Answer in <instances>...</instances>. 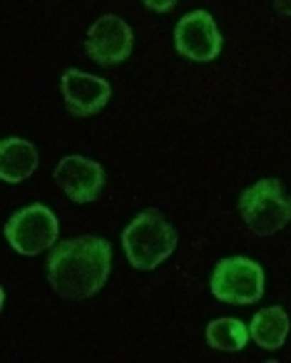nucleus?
Masks as SVG:
<instances>
[{"mask_svg": "<svg viewBox=\"0 0 291 363\" xmlns=\"http://www.w3.org/2000/svg\"><path fill=\"white\" fill-rule=\"evenodd\" d=\"M150 11H157V13H167V11H172V8L180 3V0H142Z\"/></svg>", "mask_w": 291, "mask_h": 363, "instance_id": "13", "label": "nucleus"}, {"mask_svg": "<svg viewBox=\"0 0 291 363\" xmlns=\"http://www.w3.org/2000/svg\"><path fill=\"white\" fill-rule=\"evenodd\" d=\"M60 224L45 204H31L16 212L6 224V239L23 257H38L57 244Z\"/></svg>", "mask_w": 291, "mask_h": 363, "instance_id": "4", "label": "nucleus"}, {"mask_svg": "<svg viewBox=\"0 0 291 363\" xmlns=\"http://www.w3.org/2000/svg\"><path fill=\"white\" fill-rule=\"evenodd\" d=\"M112 269V247L107 239L75 237L53 249L48 259V281L65 301H85L105 286Z\"/></svg>", "mask_w": 291, "mask_h": 363, "instance_id": "1", "label": "nucleus"}, {"mask_svg": "<svg viewBox=\"0 0 291 363\" xmlns=\"http://www.w3.org/2000/svg\"><path fill=\"white\" fill-rule=\"evenodd\" d=\"M122 247L132 267L152 272L175 254L177 229L157 209H145L122 232Z\"/></svg>", "mask_w": 291, "mask_h": 363, "instance_id": "2", "label": "nucleus"}, {"mask_svg": "<svg viewBox=\"0 0 291 363\" xmlns=\"http://www.w3.org/2000/svg\"><path fill=\"white\" fill-rule=\"evenodd\" d=\"M219 301L249 306L264 296V269L246 257H229L216 264L209 284Z\"/></svg>", "mask_w": 291, "mask_h": 363, "instance_id": "5", "label": "nucleus"}, {"mask_svg": "<svg viewBox=\"0 0 291 363\" xmlns=\"http://www.w3.org/2000/svg\"><path fill=\"white\" fill-rule=\"evenodd\" d=\"M38 162L40 157L33 142L21 140V137H6L0 142V177L8 184L26 182L38 169Z\"/></svg>", "mask_w": 291, "mask_h": 363, "instance_id": "10", "label": "nucleus"}, {"mask_svg": "<svg viewBox=\"0 0 291 363\" xmlns=\"http://www.w3.org/2000/svg\"><path fill=\"white\" fill-rule=\"evenodd\" d=\"M60 90L65 97L67 112L72 117H92L107 105L112 97V87L107 80L95 77L82 70H65L60 80Z\"/></svg>", "mask_w": 291, "mask_h": 363, "instance_id": "9", "label": "nucleus"}, {"mask_svg": "<svg viewBox=\"0 0 291 363\" xmlns=\"http://www.w3.org/2000/svg\"><path fill=\"white\" fill-rule=\"evenodd\" d=\"M249 328L239 321V318H214V321L207 326V343L216 351H241L249 341Z\"/></svg>", "mask_w": 291, "mask_h": 363, "instance_id": "12", "label": "nucleus"}, {"mask_svg": "<svg viewBox=\"0 0 291 363\" xmlns=\"http://www.w3.org/2000/svg\"><path fill=\"white\" fill-rule=\"evenodd\" d=\"M175 48L182 57L212 62L221 52V33L207 11H192L175 28Z\"/></svg>", "mask_w": 291, "mask_h": 363, "instance_id": "7", "label": "nucleus"}, {"mask_svg": "<svg viewBox=\"0 0 291 363\" xmlns=\"http://www.w3.org/2000/svg\"><path fill=\"white\" fill-rule=\"evenodd\" d=\"M55 184L77 204L95 202L97 194L105 187V169L95 160L80 155L62 157L53 172Z\"/></svg>", "mask_w": 291, "mask_h": 363, "instance_id": "8", "label": "nucleus"}, {"mask_svg": "<svg viewBox=\"0 0 291 363\" xmlns=\"http://www.w3.org/2000/svg\"><path fill=\"white\" fill-rule=\"evenodd\" d=\"M246 229L256 237H271L291 222V197L279 179H259L239 197Z\"/></svg>", "mask_w": 291, "mask_h": 363, "instance_id": "3", "label": "nucleus"}, {"mask_svg": "<svg viewBox=\"0 0 291 363\" xmlns=\"http://www.w3.org/2000/svg\"><path fill=\"white\" fill-rule=\"evenodd\" d=\"M249 336L256 346L266 348V351H276V348L284 346L286 336H289V313L281 306L261 308L251 318Z\"/></svg>", "mask_w": 291, "mask_h": 363, "instance_id": "11", "label": "nucleus"}, {"mask_svg": "<svg viewBox=\"0 0 291 363\" xmlns=\"http://www.w3.org/2000/svg\"><path fill=\"white\" fill-rule=\"evenodd\" d=\"M132 45H135V35L132 28L122 21L120 16H102L97 23H92L85 38V50L92 62L102 67L120 65L130 57Z\"/></svg>", "mask_w": 291, "mask_h": 363, "instance_id": "6", "label": "nucleus"}, {"mask_svg": "<svg viewBox=\"0 0 291 363\" xmlns=\"http://www.w3.org/2000/svg\"><path fill=\"white\" fill-rule=\"evenodd\" d=\"M274 8H276V13L291 18V0H274Z\"/></svg>", "mask_w": 291, "mask_h": 363, "instance_id": "14", "label": "nucleus"}]
</instances>
